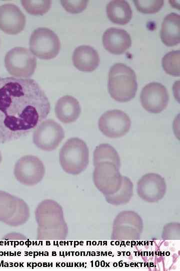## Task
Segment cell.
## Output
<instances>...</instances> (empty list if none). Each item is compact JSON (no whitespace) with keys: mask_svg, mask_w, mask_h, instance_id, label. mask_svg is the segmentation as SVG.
<instances>
[{"mask_svg":"<svg viewBox=\"0 0 180 271\" xmlns=\"http://www.w3.org/2000/svg\"><path fill=\"white\" fill-rule=\"evenodd\" d=\"M50 103L34 80L0 78V143L27 135L50 113Z\"/></svg>","mask_w":180,"mask_h":271,"instance_id":"cell-1","label":"cell"},{"mask_svg":"<svg viewBox=\"0 0 180 271\" xmlns=\"http://www.w3.org/2000/svg\"><path fill=\"white\" fill-rule=\"evenodd\" d=\"M38 224L37 239L46 243L64 240L68 233L62 206L56 201L46 199L35 210Z\"/></svg>","mask_w":180,"mask_h":271,"instance_id":"cell-2","label":"cell"},{"mask_svg":"<svg viewBox=\"0 0 180 271\" xmlns=\"http://www.w3.org/2000/svg\"><path fill=\"white\" fill-rule=\"evenodd\" d=\"M108 89L110 96L115 100L127 102L136 95L138 83L133 69L123 63H116L108 73Z\"/></svg>","mask_w":180,"mask_h":271,"instance_id":"cell-3","label":"cell"},{"mask_svg":"<svg viewBox=\"0 0 180 271\" xmlns=\"http://www.w3.org/2000/svg\"><path fill=\"white\" fill-rule=\"evenodd\" d=\"M59 160L66 173L74 175L80 174L89 163V151L86 143L78 138L69 139L60 151Z\"/></svg>","mask_w":180,"mask_h":271,"instance_id":"cell-4","label":"cell"},{"mask_svg":"<svg viewBox=\"0 0 180 271\" xmlns=\"http://www.w3.org/2000/svg\"><path fill=\"white\" fill-rule=\"evenodd\" d=\"M30 216L29 207L23 199L0 190V221L16 227L26 222Z\"/></svg>","mask_w":180,"mask_h":271,"instance_id":"cell-5","label":"cell"},{"mask_svg":"<svg viewBox=\"0 0 180 271\" xmlns=\"http://www.w3.org/2000/svg\"><path fill=\"white\" fill-rule=\"evenodd\" d=\"M30 50L34 56L48 60L56 57L60 49L57 35L47 28H38L32 33L29 41Z\"/></svg>","mask_w":180,"mask_h":271,"instance_id":"cell-6","label":"cell"},{"mask_svg":"<svg viewBox=\"0 0 180 271\" xmlns=\"http://www.w3.org/2000/svg\"><path fill=\"white\" fill-rule=\"evenodd\" d=\"M36 59L27 48L14 47L4 57V65L8 72L16 77L28 78L34 73Z\"/></svg>","mask_w":180,"mask_h":271,"instance_id":"cell-7","label":"cell"},{"mask_svg":"<svg viewBox=\"0 0 180 271\" xmlns=\"http://www.w3.org/2000/svg\"><path fill=\"white\" fill-rule=\"evenodd\" d=\"M94 166V182L98 189L105 196L116 193L121 187L122 177L120 167L110 161L99 162Z\"/></svg>","mask_w":180,"mask_h":271,"instance_id":"cell-8","label":"cell"},{"mask_svg":"<svg viewBox=\"0 0 180 271\" xmlns=\"http://www.w3.org/2000/svg\"><path fill=\"white\" fill-rule=\"evenodd\" d=\"M143 223L140 217L134 211H122L114 219L112 238L120 241L138 239L142 232Z\"/></svg>","mask_w":180,"mask_h":271,"instance_id":"cell-9","label":"cell"},{"mask_svg":"<svg viewBox=\"0 0 180 271\" xmlns=\"http://www.w3.org/2000/svg\"><path fill=\"white\" fill-rule=\"evenodd\" d=\"M14 173L20 183L31 186L42 181L45 174V168L42 162L38 157L26 155L16 162Z\"/></svg>","mask_w":180,"mask_h":271,"instance_id":"cell-10","label":"cell"},{"mask_svg":"<svg viewBox=\"0 0 180 271\" xmlns=\"http://www.w3.org/2000/svg\"><path fill=\"white\" fill-rule=\"evenodd\" d=\"M64 138L62 127L54 120L48 119L40 122L34 131L33 142L45 151L55 150Z\"/></svg>","mask_w":180,"mask_h":271,"instance_id":"cell-11","label":"cell"},{"mask_svg":"<svg viewBox=\"0 0 180 271\" xmlns=\"http://www.w3.org/2000/svg\"><path fill=\"white\" fill-rule=\"evenodd\" d=\"M98 126L100 131L106 137L118 138L124 136L131 126L130 117L119 109L108 110L100 117Z\"/></svg>","mask_w":180,"mask_h":271,"instance_id":"cell-12","label":"cell"},{"mask_svg":"<svg viewBox=\"0 0 180 271\" xmlns=\"http://www.w3.org/2000/svg\"><path fill=\"white\" fill-rule=\"evenodd\" d=\"M140 98L142 107L147 111L158 113L166 107L169 95L164 85L153 82L148 83L142 88Z\"/></svg>","mask_w":180,"mask_h":271,"instance_id":"cell-13","label":"cell"},{"mask_svg":"<svg viewBox=\"0 0 180 271\" xmlns=\"http://www.w3.org/2000/svg\"><path fill=\"white\" fill-rule=\"evenodd\" d=\"M166 190L164 179L156 173L146 174L138 182L137 191L139 197L148 202H156L162 199Z\"/></svg>","mask_w":180,"mask_h":271,"instance_id":"cell-14","label":"cell"},{"mask_svg":"<svg viewBox=\"0 0 180 271\" xmlns=\"http://www.w3.org/2000/svg\"><path fill=\"white\" fill-rule=\"evenodd\" d=\"M26 22L24 15L17 6L5 4L0 6V29L4 32L18 34L24 28Z\"/></svg>","mask_w":180,"mask_h":271,"instance_id":"cell-15","label":"cell"},{"mask_svg":"<svg viewBox=\"0 0 180 271\" xmlns=\"http://www.w3.org/2000/svg\"><path fill=\"white\" fill-rule=\"evenodd\" d=\"M104 48L110 53L120 55L125 52L131 46L130 34L124 30L110 28L102 36Z\"/></svg>","mask_w":180,"mask_h":271,"instance_id":"cell-16","label":"cell"},{"mask_svg":"<svg viewBox=\"0 0 180 271\" xmlns=\"http://www.w3.org/2000/svg\"><path fill=\"white\" fill-rule=\"evenodd\" d=\"M72 62L74 67L84 72H91L98 66L100 58L98 52L88 45H81L74 51Z\"/></svg>","mask_w":180,"mask_h":271,"instance_id":"cell-17","label":"cell"},{"mask_svg":"<svg viewBox=\"0 0 180 271\" xmlns=\"http://www.w3.org/2000/svg\"><path fill=\"white\" fill-rule=\"evenodd\" d=\"M56 117L64 123H70L76 120L81 107L78 100L70 95H65L57 101L54 107Z\"/></svg>","mask_w":180,"mask_h":271,"instance_id":"cell-18","label":"cell"},{"mask_svg":"<svg viewBox=\"0 0 180 271\" xmlns=\"http://www.w3.org/2000/svg\"><path fill=\"white\" fill-rule=\"evenodd\" d=\"M180 16L172 13L167 15L163 20L160 30V38L167 46H173L180 42Z\"/></svg>","mask_w":180,"mask_h":271,"instance_id":"cell-19","label":"cell"},{"mask_svg":"<svg viewBox=\"0 0 180 271\" xmlns=\"http://www.w3.org/2000/svg\"><path fill=\"white\" fill-rule=\"evenodd\" d=\"M108 18L114 23L125 25L132 17V10L129 4L124 0H112L106 7Z\"/></svg>","mask_w":180,"mask_h":271,"instance_id":"cell-20","label":"cell"},{"mask_svg":"<svg viewBox=\"0 0 180 271\" xmlns=\"http://www.w3.org/2000/svg\"><path fill=\"white\" fill-rule=\"evenodd\" d=\"M133 184L130 180L122 177V183L120 188L115 193L105 196L106 201L112 205H121L128 203L132 196Z\"/></svg>","mask_w":180,"mask_h":271,"instance_id":"cell-21","label":"cell"},{"mask_svg":"<svg viewBox=\"0 0 180 271\" xmlns=\"http://www.w3.org/2000/svg\"><path fill=\"white\" fill-rule=\"evenodd\" d=\"M103 161H110L120 167L119 155L115 149L108 144L98 146L94 152V165Z\"/></svg>","mask_w":180,"mask_h":271,"instance_id":"cell-22","label":"cell"},{"mask_svg":"<svg viewBox=\"0 0 180 271\" xmlns=\"http://www.w3.org/2000/svg\"><path fill=\"white\" fill-rule=\"evenodd\" d=\"M180 50L167 53L162 58V63L166 72L174 76H180Z\"/></svg>","mask_w":180,"mask_h":271,"instance_id":"cell-23","label":"cell"},{"mask_svg":"<svg viewBox=\"0 0 180 271\" xmlns=\"http://www.w3.org/2000/svg\"><path fill=\"white\" fill-rule=\"evenodd\" d=\"M21 3L25 10L32 15H42L46 14L49 11L52 5L50 0H22Z\"/></svg>","mask_w":180,"mask_h":271,"instance_id":"cell-24","label":"cell"},{"mask_svg":"<svg viewBox=\"0 0 180 271\" xmlns=\"http://www.w3.org/2000/svg\"><path fill=\"white\" fill-rule=\"evenodd\" d=\"M134 5L137 10L143 13L153 14L161 9L164 1H134Z\"/></svg>","mask_w":180,"mask_h":271,"instance_id":"cell-25","label":"cell"},{"mask_svg":"<svg viewBox=\"0 0 180 271\" xmlns=\"http://www.w3.org/2000/svg\"><path fill=\"white\" fill-rule=\"evenodd\" d=\"M62 7L66 11L72 14H77L82 12L87 7L88 1H60Z\"/></svg>","mask_w":180,"mask_h":271,"instance_id":"cell-26","label":"cell"},{"mask_svg":"<svg viewBox=\"0 0 180 271\" xmlns=\"http://www.w3.org/2000/svg\"><path fill=\"white\" fill-rule=\"evenodd\" d=\"M2 161V156L1 152L0 151V165L1 164Z\"/></svg>","mask_w":180,"mask_h":271,"instance_id":"cell-27","label":"cell"}]
</instances>
